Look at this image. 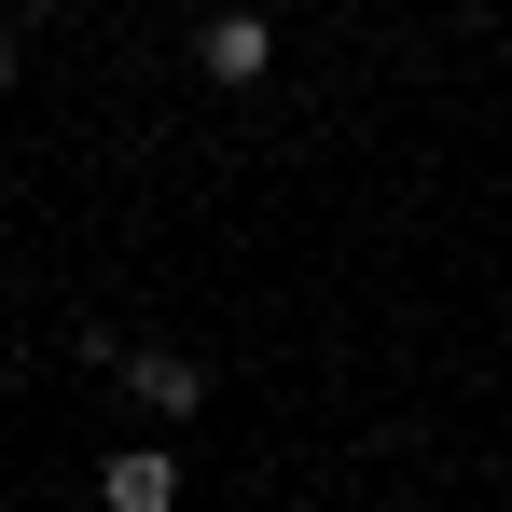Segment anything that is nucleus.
<instances>
[{"label":"nucleus","mask_w":512,"mask_h":512,"mask_svg":"<svg viewBox=\"0 0 512 512\" xmlns=\"http://www.w3.org/2000/svg\"><path fill=\"white\" fill-rule=\"evenodd\" d=\"M263 56H277L263 14H208V28H194V70H208V84H263Z\"/></svg>","instance_id":"nucleus-2"},{"label":"nucleus","mask_w":512,"mask_h":512,"mask_svg":"<svg viewBox=\"0 0 512 512\" xmlns=\"http://www.w3.org/2000/svg\"><path fill=\"white\" fill-rule=\"evenodd\" d=\"M97 499L111 512H180V457L167 443H111V457H97Z\"/></svg>","instance_id":"nucleus-1"},{"label":"nucleus","mask_w":512,"mask_h":512,"mask_svg":"<svg viewBox=\"0 0 512 512\" xmlns=\"http://www.w3.org/2000/svg\"><path fill=\"white\" fill-rule=\"evenodd\" d=\"M125 388H139L153 416H194V402H208V360H194V346H139V360H125Z\"/></svg>","instance_id":"nucleus-3"},{"label":"nucleus","mask_w":512,"mask_h":512,"mask_svg":"<svg viewBox=\"0 0 512 512\" xmlns=\"http://www.w3.org/2000/svg\"><path fill=\"white\" fill-rule=\"evenodd\" d=\"M14 70H28V28H14V14H0V84H14Z\"/></svg>","instance_id":"nucleus-4"}]
</instances>
